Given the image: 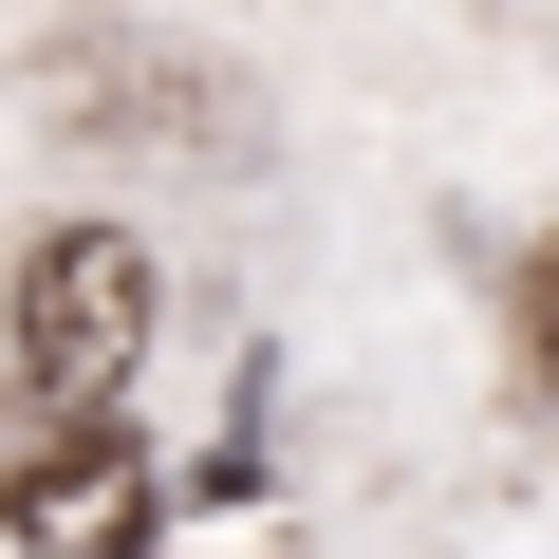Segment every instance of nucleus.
I'll return each mask as SVG.
<instances>
[{
  "mask_svg": "<svg viewBox=\"0 0 559 559\" xmlns=\"http://www.w3.org/2000/svg\"><path fill=\"white\" fill-rule=\"evenodd\" d=\"M131 355H150V242L131 224H38L20 242V392H38V429H112Z\"/></svg>",
  "mask_w": 559,
  "mask_h": 559,
  "instance_id": "obj_1",
  "label": "nucleus"
},
{
  "mask_svg": "<svg viewBox=\"0 0 559 559\" xmlns=\"http://www.w3.org/2000/svg\"><path fill=\"white\" fill-rule=\"evenodd\" d=\"M0 522H20V559H131V540L168 522V485H150V448H131V429H20Z\"/></svg>",
  "mask_w": 559,
  "mask_h": 559,
  "instance_id": "obj_2",
  "label": "nucleus"
},
{
  "mask_svg": "<svg viewBox=\"0 0 559 559\" xmlns=\"http://www.w3.org/2000/svg\"><path fill=\"white\" fill-rule=\"evenodd\" d=\"M540 355H559V261H540Z\"/></svg>",
  "mask_w": 559,
  "mask_h": 559,
  "instance_id": "obj_3",
  "label": "nucleus"
}]
</instances>
